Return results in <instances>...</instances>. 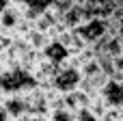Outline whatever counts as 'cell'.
Segmentation results:
<instances>
[{"label": "cell", "instance_id": "obj_10", "mask_svg": "<svg viewBox=\"0 0 123 121\" xmlns=\"http://www.w3.org/2000/svg\"><path fill=\"white\" fill-rule=\"evenodd\" d=\"M15 121H50V119L48 117H37V115H24V117H19Z\"/></svg>", "mask_w": 123, "mask_h": 121}, {"label": "cell", "instance_id": "obj_2", "mask_svg": "<svg viewBox=\"0 0 123 121\" xmlns=\"http://www.w3.org/2000/svg\"><path fill=\"white\" fill-rule=\"evenodd\" d=\"M78 32L82 35L86 45H93V43H97L99 39H104L110 32V19H106V17H91V19H86L78 28Z\"/></svg>", "mask_w": 123, "mask_h": 121}, {"label": "cell", "instance_id": "obj_3", "mask_svg": "<svg viewBox=\"0 0 123 121\" xmlns=\"http://www.w3.org/2000/svg\"><path fill=\"white\" fill-rule=\"evenodd\" d=\"M41 56H43L45 61H50L52 65H56V67H63V65H67V63H69V58H71V52L65 48V43H63L61 39H52V41L45 45V50L41 52Z\"/></svg>", "mask_w": 123, "mask_h": 121}, {"label": "cell", "instance_id": "obj_8", "mask_svg": "<svg viewBox=\"0 0 123 121\" xmlns=\"http://www.w3.org/2000/svg\"><path fill=\"white\" fill-rule=\"evenodd\" d=\"M76 121H102L91 108H84V110H78V115H76Z\"/></svg>", "mask_w": 123, "mask_h": 121}, {"label": "cell", "instance_id": "obj_5", "mask_svg": "<svg viewBox=\"0 0 123 121\" xmlns=\"http://www.w3.org/2000/svg\"><path fill=\"white\" fill-rule=\"evenodd\" d=\"M2 106H4V110L9 113V117L13 121L24 117V115H28V106H26L24 93H11V95H6V100H4Z\"/></svg>", "mask_w": 123, "mask_h": 121}, {"label": "cell", "instance_id": "obj_6", "mask_svg": "<svg viewBox=\"0 0 123 121\" xmlns=\"http://www.w3.org/2000/svg\"><path fill=\"white\" fill-rule=\"evenodd\" d=\"M93 104V97L89 93H84L82 89H76V91H69L65 93V106L71 108V110H84V108H91Z\"/></svg>", "mask_w": 123, "mask_h": 121}, {"label": "cell", "instance_id": "obj_1", "mask_svg": "<svg viewBox=\"0 0 123 121\" xmlns=\"http://www.w3.org/2000/svg\"><path fill=\"white\" fill-rule=\"evenodd\" d=\"M80 82H82V69H80L78 58H76V56H71L67 65L58 67V71H56V78H54L52 87H54L56 91H61V93H69V91L80 89Z\"/></svg>", "mask_w": 123, "mask_h": 121}, {"label": "cell", "instance_id": "obj_11", "mask_svg": "<svg viewBox=\"0 0 123 121\" xmlns=\"http://www.w3.org/2000/svg\"><path fill=\"white\" fill-rule=\"evenodd\" d=\"M0 121H13L11 117H9V113L4 110V106H0Z\"/></svg>", "mask_w": 123, "mask_h": 121}, {"label": "cell", "instance_id": "obj_4", "mask_svg": "<svg viewBox=\"0 0 123 121\" xmlns=\"http://www.w3.org/2000/svg\"><path fill=\"white\" fill-rule=\"evenodd\" d=\"M99 97L108 108H123V82L117 78H110L102 89Z\"/></svg>", "mask_w": 123, "mask_h": 121}, {"label": "cell", "instance_id": "obj_9", "mask_svg": "<svg viewBox=\"0 0 123 121\" xmlns=\"http://www.w3.org/2000/svg\"><path fill=\"white\" fill-rule=\"evenodd\" d=\"M13 39H15V37H11V35H6V32H0V54H6V50L11 48Z\"/></svg>", "mask_w": 123, "mask_h": 121}, {"label": "cell", "instance_id": "obj_7", "mask_svg": "<svg viewBox=\"0 0 123 121\" xmlns=\"http://www.w3.org/2000/svg\"><path fill=\"white\" fill-rule=\"evenodd\" d=\"M76 115H78L76 110H71L67 106H61V108H52L48 119L50 121H76Z\"/></svg>", "mask_w": 123, "mask_h": 121}]
</instances>
